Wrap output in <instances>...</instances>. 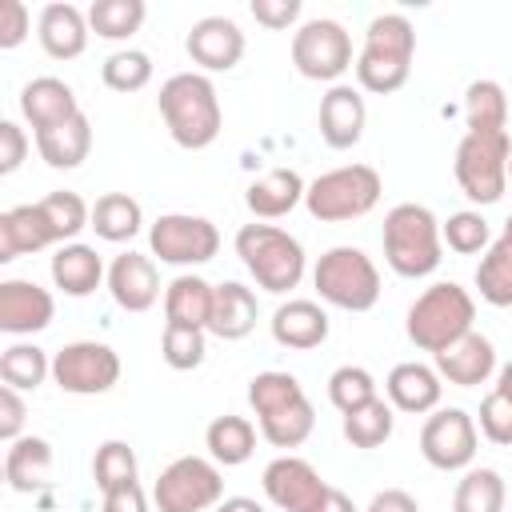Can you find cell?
<instances>
[{"label": "cell", "instance_id": "36", "mask_svg": "<svg viewBox=\"0 0 512 512\" xmlns=\"http://www.w3.org/2000/svg\"><path fill=\"white\" fill-rule=\"evenodd\" d=\"M392 428H396V408L380 396L340 416V432L352 448H380L392 436Z\"/></svg>", "mask_w": 512, "mask_h": 512}, {"label": "cell", "instance_id": "18", "mask_svg": "<svg viewBox=\"0 0 512 512\" xmlns=\"http://www.w3.org/2000/svg\"><path fill=\"white\" fill-rule=\"evenodd\" d=\"M108 296L116 300V308L124 312H148L156 300H160V272H156V260L144 256V252H120L112 256L108 264Z\"/></svg>", "mask_w": 512, "mask_h": 512}, {"label": "cell", "instance_id": "2", "mask_svg": "<svg viewBox=\"0 0 512 512\" xmlns=\"http://www.w3.org/2000/svg\"><path fill=\"white\" fill-rule=\"evenodd\" d=\"M416 56V28L404 12H380L364 28V44L356 52V88L372 96H392L408 84Z\"/></svg>", "mask_w": 512, "mask_h": 512}, {"label": "cell", "instance_id": "45", "mask_svg": "<svg viewBox=\"0 0 512 512\" xmlns=\"http://www.w3.org/2000/svg\"><path fill=\"white\" fill-rule=\"evenodd\" d=\"M328 400H332V408L344 416V412H352V408L376 400V376H372L368 368H360V364H340V368L328 376Z\"/></svg>", "mask_w": 512, "mask_h": 512}, {"label": "cell", "instance_id": "55", "mask_svg": "<svg viewBox=\"0 0 512 512\" xmlns=\"http://www.w3.org/2000/svg\"><path fill=\"white\" fill-rule=\"evenodd\" d=\"M496 392H504V396H512V360L496 372Z\"/></svg>", "mask_w": 512, "mask_h": 512}, {"label": "cell", "instance_id": "52", "mask_svg": "<svg viewBox=\"0 0 512 512\" xmlns=\"http://www.w3.org/2000/svg\"><path fill=\"white\" fill-rule=\"evenodd\" d=\"M364 512H420V504H416V496L404 492V488H384V492H376V496L368 500Z\"/></svg>", "mask_w": 512, "mask_h": 512}, {"label": "cell", "instance_id": "17", "mask_svg": "<svg viewBox=\"0 0 512 512\" xmlns=\"http://www.w3.org/2000/svg\"><path fill=\"white\" fill-rule=\"evenodd\" d=\"M56 300L36 280H0V332L8 336H36L52 324Z\"/></svg>", "mask_w": 512, "mask_h": 512}, {"label": "cell", "instance_id": "51", "mask_svg": "<svg viewBox=\"0 0 512 512\" xmlns=\"http://www.w3.org/2000/svg\"><path fill=\"white\" fill-rule=\"evenodd\" d=\"M100 512H152L148 508V496L140 488V480H128V484H116L108 492H100Z\"/></svg>", "mask_w": 512, "mask_h": 512}, {"label": "cell", "instance_id": "48", "mask_svg": "<svg viewBox=\"0 0 512 512\" xmlns=\"http://www.w3.org/2000/svg\"><path fill=\"white\" fill-rule=\"evenodd\" d=\"M28 132L16 124V120H0V176H12L24 160H28Z\"/></svg>", "mask_w": 512, "mask_h": 512}, {"label": "cell", "instance_id": "31", "mask_svg": "<svg viewBox=\"0 0 512 512\" xmlns=\"http://www.w3.org/2000/svg\"><path fill=\"white\" fill-rule=\"evenodd\" d=\"M256 436H260V428H256L248 416L224 412V416H216V420L204 428V448H208V456H212L220 468H240V464L252 460Z\"/></svg>", "mask_w": 512, "mask_h": 512}, {"label": "cell", "instance_id": "3", "mask_svg": "<svg viewBox=\"0 0 512 512\" xmlns=\"http://www.w3.org/2000/svg\"><path fill=\"white\" fill-rule=\"evenodd\" d=\"M380 240H384V260L400 280H424L444 260L440 220L428 204H416V200H404L384 212Z\"/></svg>", "mask_w": 512, "mask_h": 512}, {"label": "cell", "instance_id": "44", "mask_svg": "<svg viewBox=\"0 0 512 512\" xmlns=\"http://www.w3.org/2000/svg\"><path fill=\"white\" fill-rule=\"evenodd\" d=\"M140 476V460H136V448L128 440H104L92 456V480L100 492L116 488V484H128Z\"/></svg>", "mask_w": 512, "mask_h": 512}, {"label": "cell", "instance_id": "10", "mask_svg": "<svg viewBox=\"0 0 512 512\" xmlns=\"http://www.w3.org/2000/svg\"><path fill=\"white\" fill-rule=\"evenodd\" d=\"M292 64L304 80H316V84H340V76L356 64L352 56V36L340 20L332 16H316V20H304L296 32H292Z\"/></svg>", "mask_w": 512, "mask_h": 512}, {"label": "cell", "instance_id": "16", "mask_svg": "<svg viewBox=\"0 0 512 512\" xmlns=\"http://www.w3.org/2000/svg\"><path fill=\"white\" fill-rule=\"evenodd\" d=\"M320 140L336 152H348L360 144L364 128H368V104H364V92L356 84H332L324 96H320Z\"/></svg>", "mask_w": 512, "mask_h": 512}, {"label": "cell", "instance_id": "9", "mask_svg": "<svg viewBox=\"0 0 512 512\" xmlns=\"http://www.w3.org/2000/svg\"><path fill=\"white\" fill-rule=\"evenodd\" d=\"M224 500V476L212 456H176L152 484L156 512H212Z\"/></svg>", "mask_w": 512, "mask_h": 512}, {"label": "cell", "instance_id": "24", "mask_svg": "<svg viewBox=\"0 0 512 512\" xmlns=\"http://www.w3.org/2000/svg\"><path fill=\"white\" fill-rule=\"evenodd\" d=\"M76 112H80V100H76L72 84L60 76H36L20 88V116L32 124V132L56 128V124L72 120Z\"/></svg>", "mask_w": 512, "mask_h": 512}, {"label": "cell", "instance_id": "26", "mask_svg": "<svg viewBox=\"0 0 512 512\" xmlns=\"http://www.w3.org/2000/svg\"><path fill=\"white\" fill-rule=\"evenodd\" d=\"M48 272H52V284H56L64 296H76V300H80V296H92V292L108 280V268H104L100 252H96L92 244H80V240L60 244V248L52 252Z\"/></svg>", "mask_w": 512, "mask_h": 512}, {"label": "cell", "instance_id": "14", "mask_svg": "<svg viewBox=\"0 0 512 512\" xmlns=\"http://www.w3.org/2000/svg\"><path fill=\"white\" fill-rule=\"evenodd\" d=\"M260 488H264L268 504L280 508V512H312V508L324 500V492H328L332 484H328L304 456L284 452V456H276V460L264 464Z\"/></svg>", "mask_w": 512, "mask_h": 512}, {"label": "cell", "instance_id": "25", "mask_svg": "<svg viewBox=\"0 0 512 512\" xmlns=\"http://www.w3.org/2000/svg\"><path fill=\"white\" fill-rule=\"evenodd\" d=\"M304 192H308V184L300 180V172L296 168H272V172H264V176H256L248 188H244V204H248V212L256 216V220H280V216H288L292 208H300L304 204Z\"/></svg>", "mask_w": 512, "mask_h": 512}, {"label": "cell", "instance_id": "8", "mask_svg": "<svg viewBox=\"0 0 512 512\" xmlns=\"http://www.w3.org/2000/svg\"><path fill=\"white\" fill-rule=\"evenodd\" d=\"M508 132H464L452 156V176L472 204H496L508 188Z\"/></svg>", "mask_w": 512, "mask_h": 512}, {"label": "cell", "instance_id": "33", "mask_svg": "<svg viewBox=\"0 0 512 512\" xmlns=\"http://www.w3.org/2000/svg\"><path fill=\"white\" fill-rule=\"evenodd\" d=\"M476 292L484 304L492 308H512V240L508 236H496L488 244V252L480 256L476 264V276H472Z\"/></svg>", "mask_w": 512, "mask_h": 512}, {"label": "cell", "instance_id": "22", "mask_svg": "<svg viewBox=\"0 0 512 512\" xmlns=\"http://www.w3.org/2000/svg\"><path fill=\"white\" fill-rule=\"evenodd\" d=\"M36 36H40V48L52 56V60H76L84 48H88V12L68 4V0H56V4H44L40 16H36Z\"/></svg>", "mask_w": 512, "mask_h": 512}, {"label": "cell", "instance_id": "40", "mask_svg": "<svg viewBox=\"0 0 512 512\" xmlns=\"http://www.w3.org/2000/svg\"><path fill=\"white\" fill-rule=\"evenodd\" d=\"M296 400H304V384L292 372L268 368V372H256L248 380V408L256 412V420L268 416V412H280V408H288Z\"/></svg>", "mask_w": 512, "mask_h": 512}, {"label": "cell", "instance_id": "21", "mask_svg": "<svg viewBox=\"0 0 512 512\" xmlns=\"http://www.w3.org/2000/svg\"><path fill=\"white\" fill-rule=\"evenodd\" d=\"M384 396L396 412H408V416H428L440 408V396H444V380L432 364H420V360H404L388 372L384 380Z\"/></svg>", "mask_w": 512, "mask_h": 512}, {"label": "cell", "instance_id": "53", "mask_svg": "<svg viewBox=\"0 0 512 512\" xmlns=\"http://www.w3.org/2000/svg\"><path fill=\"white\" fill-rule=\"evenodd\" d=\"M312 512H356V504H352V496H344L340 488H328L324 500H320Z\"/></svg>", "mask_w": 512, "mask_h": 512}, {"label": "cell", "instance_id": "13", "mask_svg": "<svg viewBox=\"0 0 512 512\" xmlns=\"http://www.w3.org/2000/svg\"><path fill=\"white\" fill-rule=\"evenodd\" d=\"M476 448H480L476 416H468L464 408L428 412V420L420 428V456L436 472H468L476 460Z\"/></svg>", "mask_w": 512, "mask_h": 512}, {"label": "cell", "instance_id": "47", "mask_svg": "<svg viewBox=\"0 0 512 512\" xmlns=\"http://www.w3.org/2000/svg\"><path fill=\"white\" fill-rule=\"evenodd\" d=\"M28 32H32V12H28V4H24V0H4V4H0V48H4V52L20 48V44L28 40Z\"/></svg>", "mask_w": 512, "mask_h": 512}, {"label": "cell", "instance_id": "6", "mask_svg": "<svg viewBox=\"0 0 512 512\" xmlns=\"http://www.w3.org/2000/svg\"><path fill=\"white\" fill-rule=\"evenodd\" d=\"M312 288L328 308L340 312H372L380 300V268L356 244L328 248L312 268Z\"/></svg>", "mask_w": 512, "mask_h": 512}, {"label": "cell", "instance_id": "32", "mask_svg": "<svg viewBox=\"0 0 512 512\" xmlns=\"http://www.w3.org/2000/svg\"><path fill=\"white\" fill-rule=\"evenodd\" d=\"M144 228V208L128 192H104L92 204V232L108 244H128Z\"/></svg>", "mask_w": 512, "mask_h": 512}, {"label": "cell", "instance_id": "38", "mask_svg": "<svg viewBox=\"0 0 512 512\" xmlns=\"http://www.w3.org/2000/svg\"><path fill=\"white\" fill-rule=\"evenodd\" d=\"M144 16H148L144 0H92L88 4V28L100 40H112V44L136 36Z\"/></svg>", "mask_w": 512, "mask_h": 512}, {"label": "cell", "instance_id": "15", "mask_svg": "<svg viewBox=\"0 0 512 512\" xmlns=\"http://www.w3.org/2000/svg\"><path fill=\"white\" fill-rule=\"evenodd\" d=\"M184 52L196 64V72H232L244 56V32L232 16H200L188 36H184Z\"/></svg>", "mask_w": 512, "mask_h": 512}, {"label": "cell", "instance_id": "30", "mask_svg": "<svg viewBox=\"0 0 512 512\" xmlns=\"http://www.w3.org/2000/svg\"><path fill=\"white\" fill-rule=\"evenodd\" d=\"M212 292L216 284H208L196 272H180L164 284V324H188V328H208L212 316Z\"/></svg>", "mask_w": 512, "mask_h": 512}, {"label": "cell", "instance_id": "27", "mask_svg": "<svg viewBox=\"0 0 512 512\" xmlns=\"http://www.w3.org/2000/svg\"><path fill=\"white\" fill-rule=\"evenodd\" d=\"M260 320V300L248 284L240 280H220L212 292V316H208V332L220 340H244Z\"/></svg>", "mask_w": 512, "mask_h": 512}, {"label": "cell", "instance_id": "56", "mask_svg": "<svg viewBox=\"0 0 512 512\" xmlns=\"http://www.w3.org/2000/svg\"><path fill=\"white\" fill-rule=\"evenodd\" d=\"M500 236H508V240H512V212H508V220H504V232H500Z\"/></svg>", "mask_w": 512, "mask_h": 512}, {"label": "cell", "instance_id": "7", "mask_svg": "<svg viewBox=\"0 0 512 512\" xmlns=\"http://www.w3.org/2000/svg\"><path fill=\"white\" fill-rule=\"evenodd\" d=\"M380 192H384V180L372 164H340L332 172H320L308 184L304 208L320 224H348L368 216L380 204Z\"/></svg>", "mask_w": 512, "mask_h": 512}, {"label": "cell", "instance_id": "54", "mask_svg": "<svg viewBox=\"0 0 512 512\" xmlns=\"http://www.w3.org/2000/svg\"><path fill=\"white\" fill-rule=\"evenodd\" d=\"M212 512H268L260 500H252V496H224Z\"/></svg>", "mask_w": 512, "mask_h": 512}, {"label": "cell", "instance_id": "5", "mask_svg": "<svg viewBox=\"0 0 512 512\" xmlns=\"http://www.w3.org/2000/svg\"><path fill=\"white\" fill-rule=\"evenodd\" d=\"M476 320V300L468 288H460L456 280H436L428 284L404 316V332L420 352H444L448 344H456L460 336L472 332Z\"/></svg>", "mask_w": 512, "mask_h": 512}, {"label": "cell", "instance_id": "50", "mask_svg": "<svg viewBox=\"0 0 512 512\" xmlns=\"http://www.w3.org/2000/svg\"><path fill=\"white\" fill-rule=\"evenodd\" d=\"M24 420H28V408H24V396L8 384H0V440L12 444L24 436Z\"/></svg>", "mask_w": 512, "mask_h": 512}, {"label": "cell", "instance_id": "19", "mask_svg": "<svg viewBox=\"0 0 512 512\" xmlns=\"http://www.w3.org/2000/svg\"><path fill=\"white\" fill-rule=\"evenodd\" d=\"M432 368L440 372L444 384H456V388H476V384H488L492 372H496V344L484 336V332H468L460 336L456 344H448L444 352L432 356Z\"/></svg>", "mask_w": 512, "mask_h": 512}, {"label": "cell", "instance_id": "23", "mask_svg": "<svg viewBox=\"0 0 512 512\" xmlns=\"http://www.w3.org/2000/svg\"><path fill=\"white\" fill-rule=\"evenodd\" d=\"M44 248H60V244L48 228V216H44L40 200L0 212V264H12L20 256L44 252Z\"/></svg>", "mask_w": 512, "mask_h": 512}, {"label": "cell", "instance_id": "34", "mask_svg": "<svg viewBox=\"0 0 512 512\" xmlns=\"http://www.w3.org/2000/svg\"><path fill=\"white\" fill-rule=\"evenodd\" d=\"M464 124L468 132H504L508 124V92L500 80H472L464 88Z\"/></svg>", "mask_w": 512, "mask_h": 512}, {"label": "cell", "instance_id": "57", "mask_svg": "<svg viewBox=\"0 0 512 512\" xmlns=\"http://www.w3.org/2000/svg\"><path fill=\"white\" fill-rule=\"evenodd\" d=\"M508 180H512V156H508Z\"/></svg>", "mask_w": 512, "mask_h": 512}, {"label": "cell", "instance_id": "43", "mask_svg": "<svg viewBox=\"0 0 512 512\" xmlns=\"http://www.w3.org/2000/svg\"><path fill=\"white\" fill-rule=\"evenodd\" d=\"M440 236L456 256H476V252L484 256L492 244V228L476 208H460L448 220H440Z\"/></svg>", "mask_w": 512, "mask_h": 512}, {"label": "cell", "instance_id": "4", "mask_svg": "<svg viewBox=\"0 0 512 512\" xmlns=\"http://www.w3.org/2000/svg\"><path fill=\"white\" fill-rule=\"evenodd\" d=\"M240 264L248 268V276L256 280V288L272 292V296H284L292 288H300L304 272H308V256H304V244L276 228V224H264V220H252L236 232L232 240Z\"/></svg>", "mask_w": 512, "mask_h": 512}, {"label": "cell", "instance_id": "12", "mask_svg": "<svg viewBox=\"0 0 512 512\" xmlns=\"http://www.w3.org/2000/svg\"><path fill=\"white\" fill-rule=\"evenodd\" d=\"M52 380L68 396H104L120 380V356L104 340H72L52 356Z\"/></svg>", "mask_w": 512, "mask_h": 512}, {"label": "cell", "instance_id": "37", "mask_svg": "<svg viewBox=\"0 0 512 512\" xmlns=\"http://www.w3.org/2000/svg\"><path fill=\"white\" fill-rule=\"evenodd\" d=\"M256 424H260V436H264L272 448L292 452V448H300V444L312 436V428H316V408H312V400L304 396V400H296V404H288V408H280V412L260 416Z\"/></svg>", "mask_w": 512, "mask_h": 512}, {"label": "cell", "instance_id": "29", "mask_svg": "<svg viewBox=\"0 0 512 512\" xmlns=\"http://www.w3.org/2000/svg\"><path fill=\"white\" fill-rule=\"evenodd\" d=\"M48 472H52V444L44 436H20L8 444L4 452V480L12 492L20 496H32L48 484Z\"/></svg>", "mask_w": 512, "mask_h": 512}, {"label": "cell", "instance_id": "35", "mask_svg": "<svg viewBox=\"0 0 512 512\" xmlns=\"http://www.w3.org/2000/svg\"><path fill=\"white\" fill-rule=\"evenodd\" d=\"M52 376V360L40 344H28V340H16L0 352V380L16 392H36L44 380Z\"/></svg>", "mask_w": 512, "mask_h": 512}, {"label": "cell", "instance_id": "39", "mask_svg": "<svg viewBox=\"0 0 512 512\" xmlns=\"http://www.w3.org/2000/svg\"><path fill=\"white\" fill-rule=\"evenodd\" d=\"M504 476L496 468H468L456 480L452 512H504Z\"/></svg>", "mask_w": 512, "mask_h": 512}, {"label": "cell", "instance_id": "49", "mask_svg": "<svg viewBox=\"0 0 512 512\" xmlns=\"http://www.w3.org/2000/svg\"><path fill=\"white\" fill-rule=\"evenodd\" d=\"M248 12H252L256 24H264L272 32H284L300 20V0H252Z\"/></svg>", "mask_w": 512, "mask_h": 512}, {"label": "cell", "instance_id": "11", "mask_svg": "<svg viewBox=\"0 0 512 512\" xmlns=\"http://www.w3.org/2000/svg\"><path fill=\"white\" fill-rule=\"evenodd\" d=\"M220 252V228L208 216L192 212H164L148 228V256L172 268H196L216 260Z\"/></svg>", "mask_w": 512, "mask_h": 512}, {"label": "cell", "instance_id": "42", "mask_svg": "<svg viewBox=\"0 0 512 512\" xmlns=\"http://www.w3.org/2000/svg\"><path fill=\"white\" fill-rule=\"evenodd\" d=\"M160 356L176 372H192L208 356V328H188V324H164L160 336Z\"/></svg>", "mask_w": 512, "mask_h": 512}, {"label": "cell", "instance_id": "41", "mask_svg": "<svg viewBox=\"0 0 512 512\" xmlns=\"http://www.w3.org/2000/svg\"><path fill=\"white\" fill-rule=\"evenodd\" d=\"M100 80H104V88L124 92V96L140 92V88L152 84V56L140 52V48H120L100 64Z\"/></svg>", "mask_w": 512, "mask_h": 512}, {"label": "cell", "instance_id": "46", "mask_svg": "<svg viewBox=\"0 0 512 512\" xmlns=\"http://www.w3.org/2000/svg\"><path fill=\"white\" fill-rule=\"evenodd\" d=\"M476 428L484 440H492L496 448H512V396L504 392H488L480 400V412H476Z\"/></svg>", "mask_w": 512, "mask_h": 512}, {"label": "cell", "instance_id": "1", "mask_svg": "<svg viewBox=\"0 0 512 512\" xmlns=\"http://www.w3.org/2000/svg\"><path fill=\"white\" fill-rule=\"evenodd\" d=\"M156 108H160L168 136L188 152L216 144V136L224 128V108H220L216 84H212V76H204L196 68L172 72L156 92Z\"/></svg>", "mask_w": 512, "mask_h": 512}, {"label": "cell", "instance_id": "20", "mask_svg": "<svg viewBox=\"0 0 512 512\" xmlns=\"http://www.w3.org/2000/svg\"><path fill=\"white\" fill-rule=\"evenodd\" d=\"M268 328H272V340H276L280 348H292V352H312V348H320V344L328 340L332 320H328L324 304L296 296V300H284V304L272 312Z\"/></svg>", "mask_w": 512, "mask_h": 512}, {"label": "cell", "instance_id": "28", "mask_svg": "<svg viewBox=\"0 0 512 512\" xmlns=\"http://www.w3.org/2000/svg\"><path fill=\"white\" fill-rule=\"evenodd\" d=\"M36 140V152L48 168L56 172H68V168H80L92 152V124L84 112H76L72 120L56 124V128H44V132H32Z\"/></svg>", "mask_w": 512, "mask_h": 512}]
</instances>
